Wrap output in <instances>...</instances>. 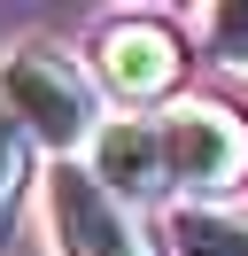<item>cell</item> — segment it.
Here are the masks:
<instances>
[{
    "instance_id": "5",
    "label": "cell",
    "mask_w": 248,
    "mask_h": 256,
    "mask_svg": "<svg viewBox=\"0 0 248 256\" xmlns=\"http://www.w3.org/2000/svg\"><path fill=\"white\" fill-rule=\"evenodd\" d=\"M86 178L101 194H163V140H155V116H101L86 148Z\"/></svg>"
},
{
    "instance_id": "3",
    "label": "cell",
    "mask_w": 248,
    "mask_h": 256,
    "mask_svg": "<svg viewBox=\"0 0 248 256\" xmlns=\"http://www.w3.org/2000/svg\"><path fill=\"white\" fill-rule=\"evenodd\" d=\"M46 233H54V256H148L140 225L124 218V202L101 194L78 163L46 171Z\"/></svg>"
},
{
    "instance_id": "1",
    "label": "cell",
    "mask_w": 248,
    "mask_h": 256,
    "mask_svg": "<svg viewBox=\"0 0 248 256\" xmlns=\"http://www.w3.org/2000/svg\"><path fill=\"white\" fill-rule=\"evenodd\" d=\"M0 109L31 132L39 156H78L101 132V86H93V70L78 54L24 39V47L0 54Z\"/></svg>"
},
{
    "instance_id": "8",
    "label": "cell",
    "mask_w": 248,
    "mask_h": 256,
    "mask_svg": "<svg viewBox=\"0 0 248 256\" xmlns=\"http://www.w3.org/2000/svg\"><path fill=\"white\" fill-rule=\"evenodd\" d=\"M210 54L217 62H232V70H248V0H232V8H210Z\"/></svg>"
},
{
    "instance_id": "7",
    "label": "cell",
    "mask_w": 248,
    "mask_h": 256,
    "mask_svg": "<svg viewBox=\"0 0 248 256\" xmlns=\"http://www.w3.org/2000/svg\"><path fill=\"white\" fill-rule=\"evenodd\" d=\"M31 186H39V148L0 109V240H16V225H24V210H31Z\"/></svg>"
},
{
    "instance_id": "6",
    "label": "cell",
    "mask_w": 248,
    "mask_h": 256,
    "mask_svg": "<svg viewBox=\"0 0 248 256\" xmlns=\"http://www.w3.org/2000/svg\"><path fill=\"white\" fill-rule=\"evenodd\" d=\"M163 240L178 256H248V210L225 202H178L163 218Z\"/></svg>"
},
{
    "instance_id": "2",
    "label": "cell",
    "mask_w": 248,
    "mask_h": 256,
    "mask_svg": "<svg viewBox=\"0 0 248 256\" xmlns=\"http://www.w3.org/2000/svg\"><path fill=\"white\" fill-rule=\"evenodd\" d=\"M155 140H163V186L194 194V202H217L248 178V124L225 101H202V94L170 101L155 116Z\"/></svg>"
},
{
    "instance_id": "4",
    "label": "cell",
    "mask_w": 248,
    "mask_h": 256,
    "mask_svg": "<svg viewBox=\"0 0 248 256\" xmlns=\"http://www.w3.org/2000/svg\"><path fill=\"white\" fill-rule=\"evenodd\" d=\"M178 70H186V54H178V39L155 16H116L93 39V86H108V94L132 101V109L163 101L170 86H178Z\"/></svg>"
}]
</instances>
